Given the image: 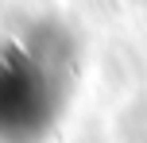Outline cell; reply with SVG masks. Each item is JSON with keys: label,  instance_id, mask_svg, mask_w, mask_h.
Here are the masks:
<instances>
[{"label": "cell", "instance_id": "1", "mask_svg": "<svg viewBox=\"0 0 147 143\" xmlns=\"http://www.w3.org/2000/svg\"><path fill=\"white\" fill-rule=\"evenodd\" d=\"M70 74L54 58L51 43L35 39H4L0 43V139L35 143L54 128L66 105Z\"/></svg>", "mask_w": 147, "mask_h": 143}]
</instances>
